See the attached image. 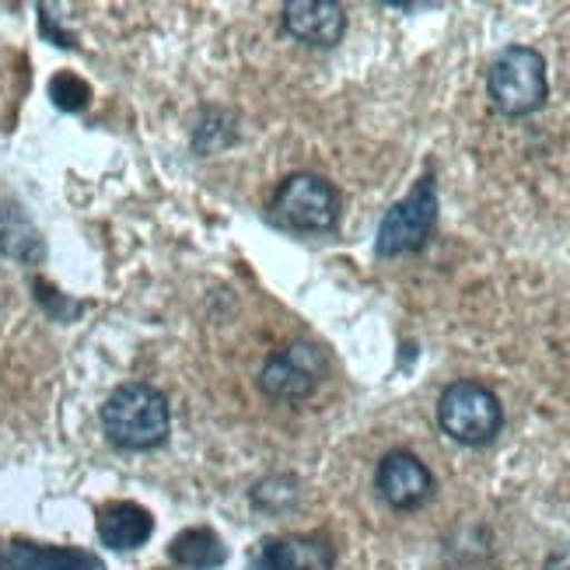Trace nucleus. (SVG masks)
<instances>
[{"instance_id":"423d86ee","label":"nucleus","mask_w":570,"mask_h":570,"mask_svg":"<svg viewBox=\"0 0 570 570\" xmlns=\"http://www.w3.org/2000/svg\"><path fill=\"white\" fill-rule=\"evenodd\" d=\"M326 379V354L315 343H291L263 364L259 385L277 403H302Z\"/></svg>"},{"instance_id":"f257e3e1","label":"nucleus","mask_w":570,"mask_h":570,"mask_svg":"<svg viewBox=\"0 0 570 570\" xmlns=\"http://www.w3.org/2000/svg\"><path fill=\"white\" fill-rule=\"evenodd\" d=\"M102 431L122 452H151L171 431L168 400L144 382L119 385L102 406Z\"/></svg>"},{"instance_id":"0eeeda50","label":"nucleus","mask_w":570,"mask_h":570,"mask_svg":"<svg viewBox=\"0 0 570 570\" xmlns=\"http://www.w3.org/2000/svg\"><path fill=\"white\" fill-rule=\"evenodd\" d=\"M375 487L382 493V501L395 511H413L420 504L431 501L434 493V476L431 469L420 462L413 452L406 449H395L379 462V473H375Z\"/></svg>"},{"instance_id":"ddd939ff","label":"nucleus","mask_w":570,"mask_h":570,"mask_svg":"<svg viewBox=\"0 0 570 570\" xmlns=\"http://www.w3.org/2000/svg\"><path fill=\"white\" fill-rule=\"evenodd\" d=\"M49 98H53L63 112H81L91 98V88L78 78V73H57V78L49 81Z\"/></svg>"},{"instance_id":"f03ea898","label":"nucleus","mask_w":570,"mask_h":570,"mask_svg":"<svg viewBox=\"0 0 570 570\" xmlns=\"http://www.w3.org/2000/svg\"><path fill=\"white\" fill-rule=\"evenodd\" d=\"M490 102L504 116H529L550 95L547 60L532 46H508L487 73Z\"/></svg>"},{"instance_id":"f8f14e48","label":"nucleus","mask_w":570,"mask_h":570,"mask_svg":"<svg viewBox=\"0 0 570 570\" xmlns=\"http://www.w3.org/2000/svg\"><path fill=\"white\" fill-rule=\"evenodd\" d=\"M168 557L176 560L179 567H186V570H214V567H220L228 560V550H225V542H220L217 532L186 529V532H179L176 539H171Z\"/></svg>"},{"instance_id":"9b49d317","label":"nucleus","mask_w":570,"mask_h":570,"mask_svg":"<svg viewBox=\"0 0 570 570\" xmlns=\"http://www.w3.org/2000/svg\"><path fill=\"white\" fill-rule=\"evenodd\" d=\"M155 532V518L134 501H112L98 511V539L109 550H137Z\"/></svg>"},{"instance_id":"20e7f679","label":"nucleus","mask_w":570,"mask_h":570,"mask_svg":"<svg viewBox=\"0 0 570 570\" xmlns=\"http://www.w3.org/2000/svg\"><path fill=\"white\" fill-rule=\"evenodd\" d=\"M438 424L459 444H490L504 428V410L487 385L452 382L438 400Z\"/></svg>"},{"instance_id":"1a4fd4ad","label":"nucleus","mask_w":570,"mask_h":570,"mask_svg":"<svg viewBox=\"0 0 570 570\" xmlns=\"http://www.w3.org/2000/svg\"><path fill=\"white\" fill-rule=\"evenodd\" d=\"M336 553L322 535H284L263 542L253 570H333Z\"/></svg>"},{"instance_id":"7ed1b4c3","label":"nucleus","mask_w":570,"mask_h":570,"mask_svg":"<svg viewBox=\"0 0 570 570\" xmlns=\"http://www.w3.org/2000/svg\"><path fill=\"white\" fill-rule=\"evenodd\" d=\"M340 217V196L336 189L312 171H297L284 179L281 189L269 200V220L297 235H322L333 232Z\"/></svg>"},{"instance_id":"39448f33","label":"nucleus","mask_w":570,"mask_h":570,"mask_svg":"<svg viewBox=\"0 0 570 570\" xmlns=\"http://www.w3.org/2000/svg\"><path fill=\"white\" fill-rule=\"evenodd\" d=\"M434 225H438V189H434V179L424 176L410 189V196H403L400 204H392L389 214L382 217L375 253L403 256V253L424 249L428 238L434 235Z\"/></svg>"},{"instance_id":"6e6552de","label":"nucleus","mask_w":570,"mask_h":570,"mask_svg":"<svg viewBox=\"0 0 570 570\" xmlns=\"http://www.w3.org/2000/svg\"><path fill=\"white\" fill-rule=\"evenodd\" d=\"M284 29L305 46H336L346 32V11L336 0H291L284 4Z\"/></svg>"},{"instance_id":"9d476101","label":"nucleus","mask_w":570,"mask_h":570,"mask_svg":"<svg viewBox=\"0 0 570 570\" xmlns=\"http://www.w3.org/2000/svg\"><path fill=\"white\" fill-rule=\"evenodd\" d=\"M0 570H106L102 560L78 547H39V542H8L0 550Z\"/></svg>"}]
</instances>
